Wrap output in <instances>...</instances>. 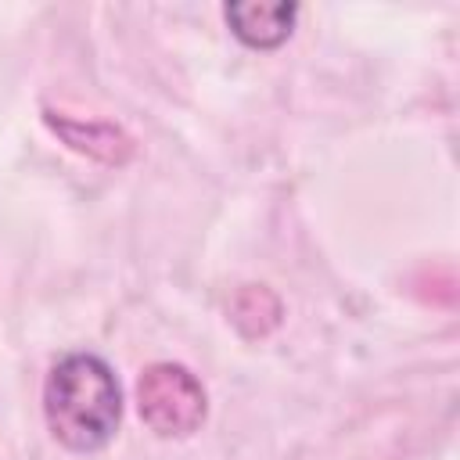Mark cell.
<instances>
[{
  "label": "cell",
  "instance_id": "cell-4",
  "mask_svg": "<svg viewBox=\"0 0 460 460\" xmlns=\"http://www.w3.org/2000/svg\"><path fill=\"white\" fill-rule=\"evenodd\" d=\"M50 126L68 147L86 151V155L104 158V162H126L129 151H133L129 137L115 126H104V122H86L83 126V122H68V119H50Z\"/></svg>",
  "mask_w": 460,
  "mask_h": 460
},
{
  "label": "cell",
  "instance_id": "cell-2",
  "mask_svg": "<svg viewBox=\"0 0 460 460\" xmlns=\"http://www.w3.org/2000/svg\"><path fill=\"white\" fill-rule=\"evenodd\" d=\"M137 406L155 435L183 438L205 420V388L187 367L155 363L137 381Z\"/></svg>",
  "mask_w": 460,
  "mask_h": 460
},
{
  "label": "cell",
  "instance_id": "cell-3",
  "mask_svg": "<svg viewBox=\"0 0 460 460\" xmlns=\"http://www.w3.org/2000/svg\"><path fill=\"white\" fill-rule=\"evenodd\" d=\"M295 14H298L295 4H266V0L226 4V25L244 47H255V50L280 47L291 36Z\"/></svg>",
  "mask_w": 460,
  "mask_h": 460
},
{
  "label": "cell",
  "instance_id": "cell-1",
  "mask_svg": "<svg viewBox=\"0 0 460 460\" xmlns=\"http://www.w3.org/2000/svg\"><path fill=\"white\" fill-rule=\"evenodd\" d=\"M43 413L61 446L75 453L108 446L122 417V392L111 367L90 352L58 359L43 385Z\"/></svg>",
  "mask_w": 460,
  "mask_h": 460
},
{
  "label": "cell",
  "instance_id": "cell-5",
  "mask_svg": "<svg viewBox=\"0 0 460 460\" xmlns=\"http://www.w3.org/2000/svg\"><path fill=\"white\" fill-rule=\"evenodd\" d=\"M230 320L237 323V331L244 338H262L280 323V302L270 288L262 284H248L234 295L230 302Z\"/></svg>",
  "mask_w": 460,
  "mask_h": 460
}]
</instances>
